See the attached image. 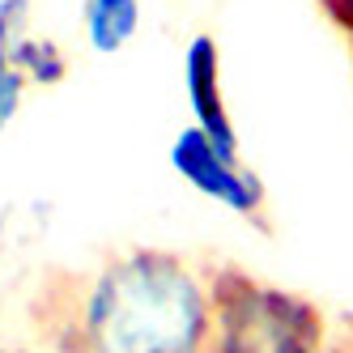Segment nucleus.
I'll return each instance as SVG.
<instances>
[{
	"mask_svg": "<svg viewBox=\"0 0 353 353\" xmlns=\"http://www.w3.org/2000/svg\"><path fill=\"white\" fill-rule=\"evenodd\" d=\"M170 170L179 174L188 188H196L200 196H209L213 205L230 209L234 217L260 225L268 234V192L260 183V174L251 170L243 158H230L192 123L170 141Z\"/></svg>",
	"mask_w": 353,
	"mask_h": 353,
	"instance_id": "3",
	"label": "nucleus"
},
{
	"mask_svg": "<svg viewBox=\"0 0 353 353\" xmlns=\"http://www.w3.org/2000/svg\"><path fill=\"white\" fill-rule=\"evenodd\" d=\"M0 353H30V349H13V345H0Z\"/></svg>",
	"mask_w": 353,
	"mask_h": 353,
	"instance_id": "13",
	"label": "nucleus"
},
{
	"mask_svg": "<svg viewBox=\"0 0 353 353\" xmlns=\"http://www.w3.org/2000/svg\"><path fill=\"white\" fill-rule=\"evenodd\" d=\"M9 60H13V72H21L26 85H60L68 77V56L56 39L47 34H21L13 47H9Z\"/></svg>",
	"mask_w": 353,
	"mask_h": 353,
	"instance_id": "6",
	"label": "nucleus"
},
{
	"mask_svg": "<svg viewBox=\"0 0 353 353\" xmlns=\"http://www.w3.org/2000/svg\"><path fill=\"white\" fill-rule=\"evenodd\" d=\"M30 30V0H0V43L13 47Z\"/></svg>",
	"mask_w": 353,
	"mask_h": 353,
	"instance_id": "7",
	"label": "nucleus"
},
{
	"mask_svg": "<svg viewBox=\"0 0 353 353\" xmlns=\"http://www.w3.org/2000/svg\"><path fill=\"white\" fill-rule=\"evenodd\" d=\"M21 94H26V81H21V72H9V77L0 81V128H5V123L17 115Z\"/></svg>",
	"mask_w": 353,
	"mask_h": 353,
	"instance_id": "8",
	"label": "nucleus"
},
{
	"mask_svg": "<svg viewBox=\"0 0 353 353\" xmlns=\"http://www.w3.org/2000/svg\"><path fill=\"white\" fill-rule=\"evenodd\" d=\"M315 5L323 9V17L332 21V26L345 34V43L353 47V0H315Z\"/></svg>",
	"mask_w": 353,
	"mask_h": 353,
	"instance_id": "9",
	"label": "nucleus"
},
{
	"mask_svg": "<svg viewBox=\"0 0 353 353\" xmlns=\"http://www.w3.org/2000/svg\"><path fill=\"white\" fill-rule=\"evenodd\" d=\"M43 336L56 353H209V272L166 247H128L90 272L43 285Z\"/></svg>",
	"mask_w": 353,
	"mask_h": 353,
	"instance_id": "1",
	"label": "nucleus"
},
{
	"mask_svg": "<svg viewBox=\"0 0 353 353\" xmlns=\"http://www.w3.org/2000/svg\"><path fill=\"white\" fill-rule=\"evenodd\" d=\"M183 94H188V111L196 128L221 154L243 158V141H239L230 107H225V85H221V47L213 34H192V43L183 47Z\"/></svg>",
	"mask_w": 353,
	"mask_h": 353,
	"instance_id": "4",
	"label": "nucleus"
},
{
	"mask_svg": "<svg viewBox=\"0 0 353 353\" xmlns=\"http://www.w3.org/2000/svg\"><path fill=\"white\" fill-rule=\"evenodd\" d=\"M9 72H13V60H9V47H5V43H0V81H5V77H9Z\"/></svg>",
	"mask_w": 353,
	"mask_h": 353,
	"instance_id": "12",
	"label": "nucleus"
},
{
	"mask_svg": "<svg viewBox=\"0 0 353 353\" xmlns=\"http://www.w3.org/2000/svg\"><path fill=\"white\" fill-rule=\"evenodd\" d=\"M209 353H327V323L311 298L260 281L239 264L209 268Z\"/></svg>",
	"mask_w": 353,
	"mask_h": 353,
	"instance_id": "2",
	"label": "nucleus"
},
{
	"mask_svg": "<svg viewBox=\"0 0 353 353\" xmlns=\"http://www.w3.org/2000/svg\"><path fill=\"white\" fill-rule=\"evenodd\" d=\"M13 225H17V213H13V209H0V264H5V256H9Z\"/></svg>",
	"mask_w": 353,
	"mask_h": 353,
	"instance_id": "10",
	"label": "nucleus"
},
{
	"mask_svg": "<svg viewBox=\"0 0 353 353\" xmlns=\"http://www.w3.org/2000/svg\"><path fill=\"white\" fill-rule=\"evenodd\" d=\"M349 52H353V47H349Z\"/></svg>",
	"mask_w": 353,
	"mask_h": 353,
	"instance_id": "14",
	"label": "nucleus"
},
{
	"mask_svg": "<svg viewBox=\"0 0 353 353\" xmlns=\"http://www.w3.org/2000/svg\"><path fill=\"white\" fill-rule=\"evenodd\" d=\"M327 353H353V319H345V327H341V341L327 349Z\"/></svg>",
	"mask_w": 353,
	"mask_h": 353,
	"instance_id": "11",
	"label": "nucleus"
},
{
	"mask_svg": "<svg viewBox=\"0 0 353 353\" xmlns=\"http://www.w3.org/2000/svg\"><path fill=\"white\" fill-rule=\"evenodd\" d=\"M81 26H85V43L98 56H115L141 30V0H85Z\"/></svg>",
	"mask_w": 353,
	"mask_h": 353,
	"instance_id": "5",
	"label": "nucleus"
}]
</instances>
